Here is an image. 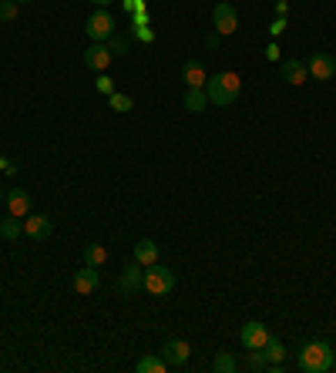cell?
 Listing matches in <instances>:
<instances>
[{"label":"cell","mask_w":336,"mask_h":373,"mask_svg":"<svg viewBox=\"0 0 336 373\" xmlns=\"http://www.w3.org/2000/svg\"><path fill=\"white\" fill-rule=\"evenodd\" d=\"M206 108H208L206 88H188V91H185V112L199 114V112H206Z\"/></svg>","instance_id":"obj_17"},{"label":"cell","mask_w":336,"mask_h":373,"mask_svg":"<svg viewBox=\"0 0 336 373\" xmlns=\"http://www.w3.org/2000/svg\"><path fill=\"white\" fill-rule=\"evenodd\" d=\"M112 61H114V54L108 51V44H91V47L84 51V68H88V71H105Z\"/></svg>","instance_id":"obj_11"},{"label":"cell","mask_w":336,"mask_h":373,"mask_svg":"<svg viewBox=\"0 0 336 373\" xmlns=\"http://www.w3.org/2000/svg\"><path fill=\"white\" fill-rule=\"evenodd\" d=\"M108 105H112L118 114H128L131 108H135V101H131L128 94H121V91H112V94H108Z\"/></svg>","instance_id":"obj_23"},{"label":"cell","mask_w":336,"mask_h":373,"mask_svg":"<svg viewBox=\"0 0 336 373\" xmlns=\"http://www.w3.org/2000/svg\"><path fill=\"white\" fill-rule=\"evenodd\" d=\"M0 199H3V192H0Z\"/></svg>","instance_id":"obj_37"},{"label":"cell","mask_w":336,"mask_h":373,"mask_svg":"<svg viewBox=\"0 0 336 373\" xmlns=\"http://www.w3.org/2000/svg\"><path fill=\"white\" fill-rule=\"evenodd\" d=\"M84 262H88V266H105V262H108V249L101 243H88L84 245Z\"/></svg>","instance_id":"obj_20"},{"label":"cell","mask_w":336,"mask_h":373,"mask_svg":"<svg viewBox=\"0 0 336 373\" xmlns=\"http://www.w3.org/2000/svg\"><path fill=\"white\" fill-rule=\"evenodd\" d=\"M212 370H219V373H232V370H236V360H232L229 353H219L215 360H212Z\"/></svg>","instance_id":"obj_26"},{"label":"cell","mask_w":336,"mask_h":373,"mask_svg":"<svg viewBox=\"0 0 336 373\" xmlns=\"http://www.w3.org/2000/svg\"><path fill=\"white\" fill-rule=\"evenodd\" d=\"M206 47H212V51H215V47H219V34H212V38H206Z\"/></svg>","instance_id":"obj_33"},{"label":"cell","mask_w":336,"mask_h":373,"mask_svg":"<svg viewBox=\"0 0 336 373\" xmlns=\"http://www.w3.org/2000/svg\"><path fill=\"white\" fill-rule=\"evenodd\" d=\"M145 266L142 262H131L121 269V276H118V289L125 293V296H135L138 289H145V273H142Z\"/></svg>","instance_id":"obj_6"},{"label":"cell","mask_w":336,"mask_h":373,"mask_svg":"<svg viewBox=\"0 0 336 373\" xmlns=\"http://www.w3.org/2000/svg\"><path fill=\"white\" fill-rule=\"evenodd\" d=\"M135 262H142V266H151V262H158V245L151 243V239H142V243H135Z\"/></svg>","instance_id":"obj_18"},{"label":"cell","mask_w":336,"mask_h":373,"mask_svg":"<svg viewBox=\"0 0 336 373\" xmlns=\"http://www.w3.org/2000/svg\"><path fill=\"white\" fill-rule=\"evenodd\" d=\"M266 57H269V61H280V47H276V44H269V47H266Z\"/></svg>","instance_id":"obj_31"},{"label":"cell","mask_w":336,"mask_h":373,"mask_svg":"<svg viewBox=\"0 0 336 373\" xmlns=\"http://www.w3.org/2000/svg\"><path fill=\"white\" fill-rule=\"evenodd\" d=\"M269 31H273V38H280L282 31H286V24H282V20H273V27H269Z\"/></svg>","instance_id":"obj_30"},{"label":"cell","mask_w":336,"mask_h":373,"mask_svg":"<svg viewBox=\"0 0 336 373\" xmlns=\"http://www.w3.org/2000/svg\"><path fill=\"white\" fill-rule=\"evenodd\" d=\"M121 3H125V7H128V10H142V7H145V3H142V0H121Z\"/></svg>","instance_id":"obj_32"},{"label":"cell","mask_w":336,"mask_h":373,"mask_svg":"<svg viewBox=\"0 0 336 373\" xmlns=\"http://www.w3.org/2000/svg\"><path fill=\"white\" fill-rule=\"evenodd\" d=\"M94 88H98L101 94H112V91H114V84H112V77H108V75L98 77V81H94Z\"/></svg>","instance_id":"obj_27"},{"label":"cell","mask_w":336,"mask_h":373,"mask_svg":"<svg viewBox=\"0 0 336 373\" xmlns=\"http://www.w3.org/2000/svg\"><path fill=\"white\" fill-rule=\"evenodd\" d=\"M34 212V202L24 188H10L7 192V215H17V219H27Z\"/></svg>","instance_id":"obj_9"},{"label":"cell","mask_w":336,"mask_h":373,"mask_svg":"<svg viewBox=\"0 0 336 373\" xmlns=\"http://www.w3.org/2000/svg\"><path fill=\"white\" fill-rule=\"evenodd\" d=\"M262 356H266L269 370H280L282 360H286V347H282L276 336H269V340H266V347H262Z\"/></svg>","instance_id":"obj_16"},{"label":"cell","mask_w":336,"mask_h":373,"mask_svg":"<svg viewBox=\"0 0 336 373\" xmlns=\"http://www.w3.org/2000/svg\"><path fill=\"white\" fill-rule=\"evenodd\" d=\"M24 232H27L34 243H40V239H47V236L54 232V225H51L47 215H34V212H31V215L24 219Z\"/></svg>","instance_id":"obj_14"},{"label":"cell","mask_w":336,"mask_h":373,"mask_svg":"<svg viewBox=\"0 0 336 373\" xmlns=\"http://www.w3.org/2000/svg\"><path fill=\"white\" fill-rule=\"evenodd\" d=\"M98 286H101L98 266H88V262H84V269H77V273H75V293H81V296H91Z\"/></svg>","instance_id":"obj_10"},{"label":"cell","mask_w":336,"mask_h":373,"mask_svg":"<svg viewBox=\"0 0 336 373\" xmlns=\"http://www.w3.org/2000/svg\"><path fill=\"white\" fill-rule=\"evenodd\" d=\"M212 24H215V34H219V38L236 34V31H239V14H236V7H232L229 0H219V3L212 7Z\"/></svg>","instance_id":"obj_4"},{"label":"cell","mask_w":336,"mask_h":373,"mask_svg":"<svg viewBox=\"0 0 336 373\" xmlns=\"http://www.w3.org/2000/svg\"><path fill=\"white\" fill-rule=\"evenodd\" d=\"M105 44H108V51H112L114 57H125V54L131 51V40L125 38V34H118V31H114V34L105 40Z\"/></svg>","instance_id":"obj_22"},{"label":"cell","mask_w":336,"mask_h":373,"mask_svg":"<svg viewBox=\"0 0 336 373\" xmlns=\"http://www.w3.org/2000/svg\"><path fill=\"white\" fill-rule=\"evenodd\" d=\"M162 356L168 360V367H185L188 356H192V347H188L185 340H168L165 347H162Z\"/></svg>","instance_id":"obj_12"},{"label":"cell","mask_w":336,"mask_h":373,"mask_svg":"<svg viewBox=\"0 0 336 373\" xmlns=\"http://www.w3.org/2000/svg\"><path fill=\"white\" fill-rule=\"evenodd\" d=\"M182 81H185L188 88H206V81H208L206 64H202L199 57H192V61H185V64H182Z\"/></svg>","instance_id":"obj_13"},{"label":"cell","mask_w":336,"mask_h":373,"mask_svg":"<svg viewBox=\"0 0 336 373\" xmlns=\"http://www.w3.org/2000/svg\"><path fill=\"white\" fill-rule=\"evenodd\" d=\"M306 68H310V77H316V81H330L336 75V57L326 54V51H319L306 61Z\"/></svg>","instance_id":"obj_8"},{"label":"cell","mask_w":336,"mask_h":373,"mask_svg":"<svg viewBox=\"0 0 336 373\" xmlns=\"http://www.w3.org/2000/svg\"><path fill=\"white\" fill-rule=\"evenodd\" d=\"M91 3H98V7H108V3H112V0H91Z\"/></svg>","instance_id":"obj_34"},{"label":"cell","mask_w":336,"mask_h":373,"mask_svg":"<svg viewBox=\"0 0 336 373\" xmlns=\"http://www.w3.org/2000/svg\"><path fill=\"white\" fill-rule=\"evenodd\" d=\"M145 289H148L151 296H168V293L175 289L171 269H168V266H158V262L145 266Z\"/></svg>","instance_id":"obj_3"},{"label":"cell","mask_w":336,"mask_h":373,"mask_svg":"<svg viewBox=\"0 0 336 373\" xmlns=\"http://www.w3.org/2000/svg\"><path fill=\"white\" fill-rule=\"evenodd\" d=\"M239 340H243L245 350H262L266 340H269V330H266V323H259V319H249V323H243V330H239Z\"/></svg>","instance_id":"obj_7"},{"label":"cell","mask_w":336,"mask_h":373,"mask_svg":"<svg viewBox=\"0 0 336 373\" xmlns=\"http://www.w3.org/2000/svg\"><path fill=\"white\" fill-rule=\"evenodd\" d=\"M84 34H88L94 44H105V40L114 34V17L105 10V7H98L91 17H88V24H84Z\"/></svg>","instance_id":"obj_5"},{"label":"cell","mask_w":336,"mask_h":373,"mask_svg":"<svg viewBox=\"0 0 336 373\" xmlns=\"http://www.w3.org/2000/svg\"><path fill=\"white\" fill-rule=\"evenodd\" d=\"M131 34H135L138 40H145V44H148V40H155V34H151L148 27H138V24H135V31H131Z\"/></svg>","instance_id":"obj_28"},{"label":"cell","mask_w":336,"mask_h":373,"mask_svg":"<svg viewBox=\"0 0 336 373\" xmlns=\"http://www.w3.org/2000/svg\"><path fill=\"white\" fill-rule=\"evenodd\" d=\"M245 367H249V370H269V363H266V356H262V350H245Z\"/></svg>","instance_id":"obj_24"},{"label":"cell","mask_w":336,"mask_h":373,"mask_svg":"<svg viewBox=\"0 0 336 373\" xmlns=\"http://www.w3.org/2000/svg\"><path fill=\"white\" fill-rule=\"evenodd\" d=\"M239 91H243V77L236 75V71H219V75H212L206 81L208 105H215V108H229V105H236Z\"/></svg>","instance_id":"obj_1"},{"label":"cell","mask_w":336,"mask_h":373,"mask_svg":"<svg viewBox=\"0 0 336 373\" xmlns=\"http://www.w3.org/2000/svg\"><path fill=\"white\" fill-rule=\"evenodd\" d=\"M333 370H336V353H333Z\"/></svg>","instance_id":"obj_36"},{"label":"cell","mask_w":336,"mask_h":373,"mask_svg":"<svg viewBox=\"0 0 336 373\" xmlns=\"http://www.w3.org/2000/svg\"><path fill=\"white\" fill-rule=\"evenodd\" d=\"M0 236H3L7 243H14V239H20V236H24V222H20L17 215H7V219L0 222Z\"/></svg>","instance_id":"obj_19"},{"label":"cell","mask_w":336,"mask_h":373,"mask_svg":"<svg viewBox=\"0 0 336 373\" xmlns=\"http://www.w3.org/2000/svg\"><path fill=\"white\" fill-rule=\"evenodd\" d=\"M17 10H20L17 0H0V20H3V24L17 20Z\"/></svg>","instance_id":"obj_25"},{"label":"cell","mask_w":336,"mask_h":373,"mask_svg":"<svg viewBox=\"0 0 336 373\" xmlns=\"http://www.w3.org/2000/svg\"><path fill=\"white\" fill-rule=\"evenodd\" d=\"M0 172H7V175H14V172H17V165H14L10 158H0Z\"/></svg>","instance_id":"obj_29"},{"label":"cell","mask_w":336,"mask_h":373,"mask_svg":"<svg viewBox=\"0 0 336 373\" xmlns=\"http://www.w3.org/2000/svg\"><path fill=\"white\" fill-rule=\"evenodd\" d=\"M165 370H168L165 356H142L138 360V373H165Z\"/></svg>","instance_id":"obj_21"},{"label":"cell","mask_w":336,"mask_h":373,"mask_svg":"<svg viewBox=\"0 0 336 373\" xmlns=\"http://www.w3.org/2000/svg\"><path fill=\"white\" fill-rule=\"evenodd\" d=\"M17 3H34V0H17Z\"/></svg>","instance_id":"obj_35"},{"label":"cell","mask_w":336,"mask_h":373,"mask_svg":"<svg viewBox=\"0 0 336 373\" xmlns=\"http://www.w3.org/2000/svg\"><path fill=\"white\" fill-rule=\"evenodd\" d=\"M280 77L286 81V84H293V88H296V84H303V81L310 77V68H306L303 61H293V57H289V61H282Z\"/></svg>","instance_id":"obj_15"},{"label":"cell","mask_w":336,"mask_h":373,"mask_svg":"<svg viewBox=\"0 0 336 373\" xmlns=\"http://www.w3.org/2000/svg\"><path fill=\"white\" fill-rule=\"evenodd\" d=\"M299 370L303 373H330L333 370V347L323 343V340H313L299 350Z\"/></svg>","instance_id":"obj_2"}]
</instances>
